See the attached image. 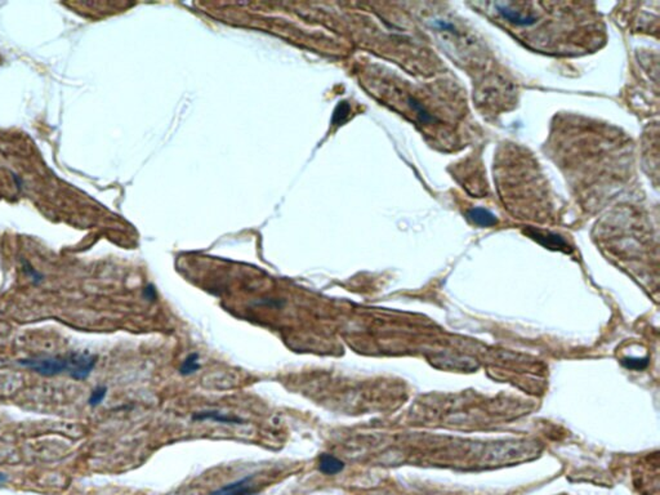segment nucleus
I'll return each mask as SVG.
<instances>
[{"label": "nucleus", "mask_w": 660, "mask_h": 495, "mask_svg": "<svg viewBox=\"0 0 660 495\" xmlns=\"http://www.w3.org/2000/svg\"><path fill=\"white\" fill-rule=\"evenodd\" d=\"M19 365L31 369L38 374L44 377H53V375L67 373L71 374L75 364V352L67 356H43V358L23 359L18 361Z\"/></svg>", "instance_id": "nucleus-1"}, {"label": "nucleus", "mask_w": 660, "mask_h": 495, "mask_svg": "<svg viewBox=\"0 0 660 495\" xmlns=\"http://www.w3.org/2000/svg\"><path fill=\"white\" fill-rule=\"evenodd\" d=\"M199 356L198 352H191L188 353L184 360L182 361L181 366L178 369V373L182 375V377H188V375L195 374L196 371H199L201 369V364L199 363Z\"/></svg>", "instance_id": "nucleus-8"}, {"label": "nucleus", "mask_w": 660, "mask_h": 495, "mask_svg": "<svg viewBox=\"0 0 660 495\" xmlns=\"http://www.w3.org/2000/svg\"><path fill=\"white\" fill-rule=\"evenodd\" d=\"M97 358L96 355H91V353L86 352H76V359H75V365L74 369H72V373L70 374V377L74 378L76 380H84L91 375L92 370L96 366Z\"/></svg>", "instance_id": "nucleus-4"}, {"label": "nucleus", "mask_w": 660, "mask_h": 495, "mask_svg": "<svg viewBox=\"0 0 660 495\" xmlns=\"http://www.w3.org/2000/svg\"><path fill=\"white\" fill-rule=\"evenodd\" d=\"M526 235L534 239L535 241H538L539 244H542L543 246L548 248V249H552V251H560V252H570L569 249V244L564 240V237L559 236V235L552 234V232H545V231H540V230H535V229H529L525 231Z\"/></svg>", "instance_id": "nucleus-3"}, {"label": "nucleus", "mask_w": 660, "mask_h": 495, "mask_svg": "<svg viewBox=\"0 0 660 495\" xmlns=\"http://www.w3.org/2000/svg\"><path fill=\"white\" fill-rule=\"evenodd\" d=\"M209 495H258V491L253 482V476H245L218 487Z\"/></svg>", "instance_id": "nucleus-2"}, {"label": "nucleus", "mask_w": 660, "mask_h": 495, "mask_svg": "<svg viewBox=\"0 0 660 495\" xmlns=\"http://www.w3.org/2000/svg\"><path fill=\"white\" fill-rule=\"evenodd\" d=\"M622 364L627 369H630V370H644V369H646L647 365H649V360H647V359L629 358V359H624V360L622 361Z\"/></svg>", "instance_id": "nucleus-10"}, {"label": "nucleus", "mask_w": 660, "mask_h": 495, "mask_svg": "<svg viewBox=\"0 0 660 495\" xmlns=\"http://www.w3.org/2000/svg\"><path fill=\"white\" fill-rule=\"evenodd\" d=\"M107 395V387L106 386H97L91 392V396L88 399V404L91 406H98Z\"/></svg>", "instance_id": "nucleus-9"}, {"label": "nucleus", "mask_w": 660, "mask_h": 495, "mask_svg": "<svg viewBox=\"0 0 660 495\" xmlns=\"http://www.w3.org/2000/svg\"><path fill=\"white\" fill-rule=\"evenodd\" d=\"M7 480H8V479H7L6 475H3V473H0V485H3L4 482H7Z\"/></svg>", "instance_id": "nucleus-13"}, {"label": "nucleus", "mask_w": 660, "mask_h": 495, "mask_svg": "<svg viewBox=\"0 0 660 495\" xmlns=\"http://www.w3.org/2000/svg\"><path fill=\"white\" fill-rule=\"evenodd\" d=\"M467 217L475 225L481 226V227H491V226L497 225L495 215L484 208H473L467 213Z\"/></svg>", "instance_id": "nucleus-7"}, {"label": "nucleus", "mask_w": 660, "mask_h": 495, "mask_svg": "<svg viewBox=\"0 0 660 495\" xmlns=\"http://www.w3.org/2000/svg\"><path fill=\"white\" fill-rule=\"evenodd\" d=\"M191 418L195 422L213 421L222 424H230V426H241V424H245V421L242 418H240V417L229 416V414L217 411V410H201V411L194 413Z\"/></svg>", "instance_id": "nucleus-5"}, {"label": "nucleus", "mask_w": 660, "mask_h": 495, "mask_svg": "<svg viewBox=\"0 0 660 495\" xmlns=\"http://www.w3.org/2000/svg\"><path fill=\"white\" fill-rule=\"evenodd\" d=\"M348 114H349V105L347 103V102H341V103L338 105V107L336 108V111H334L333 120L336 121V123H342V121L346 120Z\"/></svg>", "instance_id": "nucleus-11"}, {"label": "nucleus", "mask_w": 660, "mask_h": 495, "mask_svg": "<svg viewBox=\"0 0 660 495\" xmlns=\"http://www.w3.org/2000/svg\"><path fill=\"white\" fill-rule=\"evenodd\" d=\"M344 467H346L344 462H342L338 457L329 453H322L317 460V468L322 475H326V476L338 475L344 470Z\"/></svg>", "instance_id": "nucleus-6"}, {"label": "nucleus", "mask_w": 660, "mask_h": 495, "mask_svg": "<svg viewBox=\"0 0 660 495\" xmlns=\"http://www.w3.org/2000/svg\"><path fill=\"white\" fill-rule=\"evenodd\" d=\"M143 297L146 298L147 300H151V302L156 300L157 299V292H156V289H155V286L154 285H147L146 288L143 289Z\"/></svg>", "instance_id": "nucleus-12"}]
</instances>
